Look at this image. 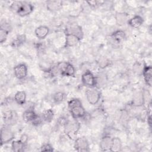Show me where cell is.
I'll return each instance as SVG.
<instances>
[{
    "instance_id": "9a60e30c",
    "label": "cell",
    "mask_w": 152,
    "mask_h": 152,
    "mask_svg": "<svg viewBox=\"0 0 152 152\" xmlns=\"http://www.w3.org/2000/svg\"><path fill=\"white\" fill-rule=\"evenodd\" d=\"M49 33V28L46 26H40L34 30L36 36L39 39H43L46 37Z\"/></svg>"
},
{
    "instance_id": "7c38bea8",
    "label": "cell",
    "mask_w": 152,
    "mask_h": 152,
    "mask_svg": "<svg viewBox=\"0 0 152 152\" xmlns=\"http://www.w3.org/2000/svg\"><path fill=\"white\" fill-rule=\"evenodd\" d=\"M66 33H69L76 36L80 40L83 39L84 33L81 27L78 25H71L66 28Z\"/></svg>"
},
{
    "instance_id": "f1b7e54d",
    "label": "cell",
    "mask_w": 152,
    "mask_h": 152,
    "mask_svg": "<svg viewBox=\"0 0 152 152\" xmlns=\"http://www.w3.org/2000/svg\"><path fill=\"white\" fill-rule=\"evenodd\" d=\"M22 3H23L22 1H14L10 6V8L12 12L17 14V12L18 11Z\"/></svg>"
},
{
    "instance_id": "ac0fdd59",
    "label": "cell",
    "mask_w": 152,
    "mask_h": 152,
    "mask_svg": "<svg viewBox=\"0 0 152 152\" xmlns=\"http://www.w3.org/2000/svg\"><path fill=\"white\" fill-rule=\"evenodd\" d=\"M122 144L120 138H119L118 137L112 138L110 151H113V152L120 151L122 150Z\"/></svg>"
},
{
    "instance_id": "8fae6325",
    "label": "cell",
    "mask_w": 152,
    "mask_h": 152,
    "mask_svg": "<svg viewBox=\"0 0 152 152\" xmlns=\"http://www.w3.org/2000/svg\"><path fill=\"white\" fill-rule=\"evenodd\" d=\"M142 74L145 83L149 87L151 86L152 68L150 65H145L142 71Z\"/></svg>"
},
{
    "instance_id": "2e32d148",
    "label": "cell",
    "mask_w": 152,
    "mask_h": 152,
    "mask_svg": "<svg viewBox=\"0 0 152 152\" xmlns=\"http://www.w3.org/2000/svg\"><path fill=\"white\" fill-rule=\"evenodd\" d=\"M38 116V115L34 111L33 109H28L26 110L23 113V119L26 122H31L36 119Z\"/></svg>"
},
{
    "instance_id": "5b68a950",
    "label": "cell",
    "mask_w": 152,
    "mask_h": 152,
    "mask_svg": "<svg viewBox=\"0 0 152 152\" xmlns=\"http://www.w3.org/2000/svg\"><path fill=\"white\" fill-rule=\"evenodd\" d=\"M82 84L88 88L95 87L97 85L96 77L90 70L86 71L81 75Z\"/></svg>"
},
{
    "instance_id": "7402d4cb",
    "label": "cell",
    "mask_w": 152,
    "mask_h": 152,
    "mask_svg": "<svg viewBox=\"0 0 152 152\" xmlns=\"http://www.w3.org/2000/svg\"><path fill=\"white\" fill-rule=\"evenodd\" d=\"M115 20L118 25L123 26L127 24L129 19L126 14L124 12H118L116 13L115 15Z\"/></svg>"
},
{
    "instance_id": "9c48e42d",
    "label": "cell",
    "mask_w": 152,
    "mask_h": 152,
    "mask_svg": "<svg viewBox=\"0 0 152 152\" xmlns=\"http://www.w3.org/2000/svg\"><path fill=\"white\" fill-rule=\"evenodd\" d=\"M28 73V68L26 64L21 63L15 65L14 68L15 77L18 80H23L26 77Z\"/></svg>"
},
{
    "instance_id": "e0dca14e",
    "label": "cell",
    "mask_w": 152,
    "mask_h": 152,
    "mask_svg": "<svg viewBox=\"0 0 152 152\" xmlns=\"http://www.w3.org/2000/svg\"><path fill=\"white\" fill-rule=\"evenodd\" d=\"M143 22V18L140 15H137L129 19L127 22V24L132 28H137L142 24Z\"/></svg>"
},
{
    "instance_id": "8992f818",
    "label": "cell",
    "mask_w": 152,
    "mask_h": 152,
    "mask_svg": "<svg viewBox=\"0 0 152 152\" xmlns=\"http://www.w3.org/2000/svg\"><path fill=\"white\" fill-rule=\"evenodd\" d=\"M14 138V134L10 126H4L1 129V145L7 144L12 141Z\"/></svg>"
},
{
    "instance_id": "5bb4252c",
    "label": "cell",
    "mask_w": 152,
    "mask_h": 152,
    "mask_svg": "<svg viewBox=\"0 0 152 152\" xmlns=\"http://www.w3.org/2000/svg\"><path fill=\"white\" fill-rule=\"evenodd\" d=\"M112 138L109 135H104L100 140L99 147L101 151H110Z\"/></svg>"
},
{
    "instance_id": "d4e9b609",
    "label": "cell",
    "mask_w": 152,
    "mask_h": 152,
    "mask_svg": "<svg viewBox=\"0 0 152 152\" xmlns=\"http://www.w3.org/2000/svg\"><path fill=\"white\" fill-rule=\"evenodd\" d=\"M61 6V2L58 1H48L46 2L47 9L50 11L58 10Z\"/></svg>"
},
{
    "instance_id": "1f68e13d",
    "label": "cell",
    "mask_w": 152,
    "mask_h": 152,
    "mask_svg": "<svg viewBox=\"0 0 152 152\" xmlns=\"http://www.w3.org/2000/svg\"><path fill=\"white\" fill-rule=\"evenodd\" d=\"M68 120L65 118V117H63V116H61L60 117L59 119H58V124L62 126H65V125L66 124V123L68 122Z\"/></svg>"
},
{
    "instance_id": "44dd1931",
    "label": "cell",
    "mask_w": 152,
    "mask_h": 152,
    "mask_svg": "<svg viewBox=\"0 0 152 152\" xmlns=\"http://www.w3.org/2000/svg\"><path fill=\"white\" fill-rule=\"evenodd\" d=\"M111 37L116 42L121 43L125 40L126 34L124 31L122 30H118L112 34Z\"/></svg>"
},
{
    "instance_id": "30bf717a",
    "label": "cell",
    "mask_w": 152,
    "mask_h": 152,
    "mask_svg": "<svg viewBox=\"0 0 152 152\" xmlns=\"http://www.w3.org/2000/svg\"><path fill=\"white\" fill-rule=\"evenodd\" d=\"M34 10V6L28 2H23L17 14L20 17H26L30 15Z\"/></svg>"
},
{
    "instance_id": "cb8c5ba5",
    "label": "cell",
    "mask_w": 152,
    "mask_h": 152,
    "mask_svg": "<svg viewBox=\"0 0 152 152\" xmlns=\"http://www.w3.org/2000/svg\"><path fill=\"white\" fill-rule=\"evenodd\" d=\"M54 117V112L52 109H48L43 111L42 113V118L43 120L46 122H50Z\"/></svg>"
},
{
    "instance_id": "4fadbf2b",
    "label": "cell",
    "mask_w": 152,
    "mask_h": 152,
    "mask_svg": "<svg viewBox=\"0 0 152 152\" xmlns=\"http://www.w3.org/2000/svg\"><path fill=\"white\" fill-rule=\"evenodd\" d=\"M80 41V39L76 36L69 33H65V46L66 47L75 46Z\"/></svg>"
},
{
    "instance_id": "277c9868",
    "label": "cell",
    "mask_w": 152,
    "mask_h": 152,
    "mask_svg": "<svg viewBox=\"0 0 152 152\" xmlns=\"http://www.w3.org/2000/svg\"><path fill=\"white\" fill-rule=\"evenodd\" d=\"M85 94L87 102L91 105L97 104L101 97L100 92L94 87L87 88Z\"/></svg>"
},
{
    "instance_id": "6da1fadb",
    "label": "cell",
    "mask_w": 152,
    "mask_h": 152,
    "mask_svg": "<svg viewBox=\"0 0 152 152\" xmlns=\"http://www.w3.org/2000/svg\"><path fill=\"white\" fill-rule=\"evenodd\" d=\"M68 107L73 119H81L86 116V112L81 100L77 98L71 99L68 102Z\"/></svg>"
},
{
    "instance_id": "83f0119b",
    "label": "cell",
    "mask_w": 152,
    "mask_h": 152,
    "mask_svg": "<svg viewBox=\"0 0 152 152\" xmlns=\"http://www.w3.org/2000/svg\"><path fill=\"white\" fill-rule=\"evenodd\" d=\"M110 60L105 56L100 58L99 62H98V64H99V67L100 68H102V69L109 66L110 65Z\"/></svg>"
},
{
    "instance_id": "836d02e7",
    "label": "cell",
    "mask_w": 152,
    "mask_h": 152,
    "mask_svg": "<svg viewBox=\"0 0 152 152\" xmlns=\"http://www.w3.org/2000/svg\"><path fill=\"white\" fill-rule=\"evenodd\" d=\"M23 143H24L25 144L27 142L28 140V135L26 134H23L21 135L20 137V139Z\"/></svg>"
},
{
    "instance_id": "4316f807",
    "label": "cell",
    "mask_w": 152,
    "mask_h": 152,
    "mask_svg": "<svg viewBox=\"0 0 152 152\" xmlns=\"http://www.w3.org/2000/svg\"><path fill=\"white\" fill-rule=\"evenodd\" d=\"M144 97H143V93L138 92L135 94L133 98V103L134 105L137 106H141L144 103Z\"/></svg>"
},
{
    "instance_id": "d6a6232c",
    "label": "cell",
    "mask_w": 152,
    "mask_h": 152,
    "mask_svg": "<svg viewBox=\"0 0 152 152\" xmlns=\"http://www.w3.org/2000/svg\"><path fill=\"white\" fill-rule=\"evenodd\" d=\"M100 2H100V1H87V3L91 7H97V6H99L100 4Z\"/></svg>"
},
{
    "instance_id": "603a6c76",
    "label": "cell",
    "mask_w": 152,
    "mask_h": 152,
    "mask_svg": "<svg viewBox=\"0 0 152 152\" xmlns=\"http://www.w3.org/2000/svg\"><path fill=\"white\" fill-rule=\"evenodd\" d=\"M26 144L23 143L20 140H13L11 142V148L13 151L21 152L24 150Z\"/></svg>"
},
{
    "instance_id": "484cf974",
    "label": "cell",
    "mask_w": 152,
    "mask_h": 152,
    "mask_svg": "<svg viewBox=\"0 0 152 152\" xmlns=\"http://www.w3.org/2000/svg\"><path fill=\"white\" fill-rule=\"evenodd\" d=\"M66 95L65 93L62 91H58L54 93L52 96V100L55 103H61L65 100Z\"/></svg>"
},
{
    "instance_id": "4dcf8cb0",
    "label": "cell",
    "mask_w": 152,
    "mask_h": 152,
    "mask_svg": "<svg viewBox=\"0 0 152 152\" xmlns=\"http://www.w3.org/2000/svg\"><path fill=\"white\" fill-rule=\"evenodd\" d=\"M53 150L52 145L49 143L43 144L40 147L41 151H52Z\"/></svg>"
},
{
    "instance_id": "f546056e",
    "label": "cell",
    "mask_w": 152,
    "mask_h": 152,
    "mask_svg": "<svg viewBox=\"0 0 152 152\" xmlns=\"http://www.w3.org/2000/svg\"><path fill=\"white\" fill-rule=\"evenodd\" d=\"M10 31L0 28V42L1 43H3L4 42H5L7 39L8 33Z\"/></svg>"
},
{
    "instance_id": "d6986e66",
    "label": "cell",
    "mask_w": 152,
    "mask_h": 152,
    "mask_svg": "<svg viewBox=\"0 0 152 152\" xmlns=\"http://www.w3.org/2000/svg\"><path fill=\"white\" fill-rule=\"evenodd\" d=\"M26 40V37L25 34H19L17 35L15 39L12 40V41L11 43V46L12 48H18L20 46H21L23 44L25 43Z\"/></svg>"
},
{
    "instance_id": "7a4b0ae2",
    "label": "cell",
    "mask_w": 152,
    "mask_h": 152,
    "mask_svg": "<svg viewBox=\"0 0 152 152\" xmlns=\"http://www.w3.org/2000/svg\"><path fill=\"white\" fill-rule=\"evenodd\" d=\"M58 74L62 76L74 77L75 74V69L72 64L68 62H60L56 65Z\"/></svg>"
},
{
    "instance_id": "ffe728a7",
    "label": "cell",
    "mask_w": 152,
    "mask_h": 152,
    "mask_svg": "<svg viewBox=\"0 0 152 152\" xmlns=\"http://www.w3.org/2000/svg\"><path fill=\"white\" fill-rule=\"evenodd\" d=\"M27 95L24 91H18L14 95V100L19 105L24 104L26 102Z\"/></svg>"
},
{
    "instance_id": "ba28073f",
    "label": "cell",
    "mask_w": 152,
    "mask_h": 152,
    "mask_svg": "<svg viewBox=\"0 0 152 152\" xmlns=\"http://www.w3.org/2000/svg\"><path fill=\"white\" fill-rule=\"evenodd\" d=\"M74 141V147L76 151L79 152H86L89 151V143L85 137L82 136L78 137Z\"/></svg>"
},
{
    "instance_id": "52a82bcc",
    "label": "cell",
    "mask_w": 152,
    "mask_h": 152,
    "mask_svg": "<svg viewBox=\"0 0 152 152\" xmlns=\"http://www.w3.org/2000/svg\"><path fill=\"white\" fill-rule=\"evenodd\" d=\"M17 113L13 110L6 111L3 115V120L5 126H11L16 124L18 121Z\"/></svg>"
},
{
    "instance_id": "3957f363",
    "label": "cell",
    "mask_w": 152,
    "mask_h": 152,
    "mask_svg": "<svg viewBox=\"0 0 152 152\" xmlns=\"http://www.w3.org/2000/svg\"><path fill=\"white\" fill-rule=\"evenodd\" d=\"M80 128V123L74 119V121H69L64 126V132L66 135L71 140H75L77 138V134Z\"/></svg>"
}]
</instances>
